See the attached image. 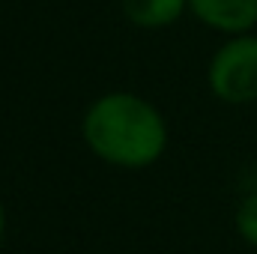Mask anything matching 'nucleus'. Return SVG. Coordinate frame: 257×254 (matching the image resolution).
Masks as SVG:
<instances>
[{
	"label": "nucleus",
	"mask_w": 257,
	"mask_h": 254,
	"mask_svg": "<svg viewBox=\"0 0 257 254\" xmlns=\"http://www.w3.org/2000/svg\"><path fill=\"white\" fill-rule=\"evenodd\" d=\"M189 12L221 36L251 33L257 27V0H189Z\"/></svg>",
	"instance_id": "3"
},
{
	"label": "nucleus",
	"mask_w": 257,
	"mask_h": 254,
	"mask_svg": "<svg viewBox=\"0 0 257 254\" xmlns=\"http://www.w3.org/2000/svg\"><path fill=\"white\" fill-rule=\"evenodd\" d=\"M233 227H236V233L245 245L257 248V191L245 194L239 200L236 215H233Z\"/></svg>",
	"instance_id": "5"
},
{
	"label": "nucleus",
	"mask_w": 257,
	"mask_h": 254,
	"mask_svg": "<svg viewBox=\"0 0 257 254\" xmlns=\"http://www.w3.org/2000/svg\"><path fill=\"white\" fill-rule=\"evenodd\" d=\"M81 138L99 162L120 171H144L165 156L171 132L150 99L132 90H108L87 105Z\"/></svg>",
	"instance_id": "1"
},
{
	"label": "nucleus",
	"mask_w": 257,
	"mask_h": 254,
	"mask_svg": "<svg viewBox=\"0 0 257 254\" xmlns=\"http://www.w3.org/2000/svg\"><path fill=\"white\" fill-rule=\"evenodd\" d=\"M189 12V0H123V15L141 30H165Z\"/></svg>",
	"instance_id": "4"
},
{
	"label": "nucleus",
	"mask_w": 257,
	"mask_h": 254,
	"mask_svg": "<svg viewBox=\"0 0 257 254\" xmlns=\"http://www.w3.org/2000/svg\"><path fill=\"white\" fill-rule=\"evenodd\" d=\"M3 236H6V206H3V197H0V245H3Z\"/></svg>",
	"instance_id": "6"
},
{
	"label": "nucleus",
	"mask_w": 257,
	"mask_h": 254,
	"mask_svg": "<svg viewBox=\"0 0 257 254\" xmlns=\"http://www.w3.org/2000/svg\"><path fill=\"white\" fill-rule=\"evenodd\" d=\"M206 87L224 105L257 102V33L224 36L206 66Z\"/></svg>",
	"instance_id": "2"
}]
</instances>
